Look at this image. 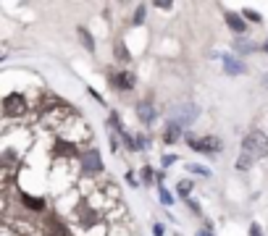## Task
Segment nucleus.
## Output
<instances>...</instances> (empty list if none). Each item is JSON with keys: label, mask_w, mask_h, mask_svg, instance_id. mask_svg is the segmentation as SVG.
<instances>
[{"label": "nucleus", "mask_w": 268, "mask_h": 236, "mask_svg": "<svg viewBox=\"0 0 268 236\" xmlns=\"http://www.w3.org/2000/svg\"><path fill=\"white\" fill-rule=\"evenodd\" d=\"M82 168H85V174H100V171H103V160H100V152L95 147L85 150V155H82Z\"/></svg>", "instance_id": "obj_4"}, {"label": "nucleus", "mask_w": 268, "mask_h": 236, "mask_svg": "<svg viewBox=\"0 0 268 236\" xmlns=\"http://www.w3.org/2000/svg\"><path fill=\"white\" fill-rule=\"evenodd\" d=\"M163 234H166V226L155 223V226H153V236H163Z\"/></svg>", "instance_id": "obj_24"}, {"label": "nucleus", "mask_w": 268, "mask_h": 236, "mask_svg": "<svg viewBox=\"0 0 268 236\" xmlns=\"http://www.w3.org/2000/svg\"><path fill=\"white\" fill-rule=\"evenodd\" d=\"M192 189H195V184H192V181H181V184H179V197L184 199V202H187V199H189Z\"/></svg>", "instance_id": "obj_15"}, {"label": "nucleus", "mask_w": 268, "mask_h": 236, "mask_svg": "<svg viewBox=\"0 0 268 236\" xmlns=\"http://www.w3.org/2000/svg\"><path fill=\"white\" fill-rule=\"evenodd\" d=\"M250 236H263V231H261V226H250Z\"/></svg>", "instance_id": "obj_25"}, {"label": "nucleus", "mask_w": 268, "mask_h": 236, "mask_svg": "<svg viewBox=\"0 0 268 236\" xmlns=\"http://www.w3.org/2000/svg\"><path fill=\"white\" fill-rule=\"evenodd\" d=\"M177 160H179L177 155H169V152H166V155L161 158V166H163V168H169V166H174V163H177Z\"/></svg>", "instance_id": "obj_19"}, {"label": "nucleus", "mask_w": 268, "mask_h": 236, "mask_svg": "<svg viewBox=\"0 0 268 236\" xmlns=\"http://www.w3.org/2000/svg\"><path fill=\"white\" fill-rule=\"evenodd\" d=\"M221 60H224V71L226 74H232V76H242V74H247V66L239 58H234V56H226V53H221L218 56Z\"/></svg>", "instance_id": "obj_6"}, {"label": "nucleus", "mask_w": 268, "mask_h": 236, "mask_svg": "<svg viewBox=\"0 0 268 236\" xmlns=\"http://www.w3.org/2000/svg\"><path fill=\"white\" fill-rule=\"evenodd\" d=\"M79 37H82V42L87 45V50H89V53H95V42H92V34L85 29V26H79Z\"/></svg>", "instance_id": "obj_14"}, {"label": "nucleus", "mask_w": 268, "mask_h": 236, "mask_svg": "<svg viewBox=\"0 0 268 236\" xmlns=\"http://www.w3.org/2000/svg\"><path fill=\"white\" fill-rule=\"evenodd\" d=\"M137 118H140V123L150 126L155 118H158V111H155L153 103H147V100H142V103H137Z\"/></svg>", "instance_id": "obj_7"}, {"label": "nucleus", "mask_w": 268, "mask_h": 236, "mask_svg": "<svg viewBox=\"0 0 268 236\" xmlns=\"http://www.w3.org/2000/svg\"><path fill=\"white\" fill-rule=\"evenodd\" d=\"M79 221H82V226H85V229H89V226H95V223H97V213L92 210V207H85V205H82V210H79Z\"/></svg>", "instance_id": "obj_11"}, {"label": "nucleus", "mask_w": 268, "mask_h": 236, "mask_svg": "<svg viewBox=\"0 0 268 236\" xmlns=\"http://www.w3.org/2000/svg\"><path fill=\"white\" fill-rule=\"evenodd\" d=\"M261 50H263V53H268V40H266V42L261 45Z\"/></svg>", "instance_id": "obj_29"}, {"label": "nucleus", "mask_w": 268, "mask_h": 236, "mask_svg": "<svg viewBox=\"0 0 268 236\" xmlns=\"http://www.w3.org/2000/svg\"><path fill=\"white\" fill-rule=\"evenodd\" d=\"M197 236H210V234H208V229H202V231H200Z\"/></svg>", "instance_id": "obj_30"}, {"label": "nucleus", "mask_w": 268, "mask_h": 236, "mask_svg": "<svg viewBox=\"0 0 268 236\" xmlns=\"http://www.w3.org/2000/svg\"><path fill=\"white\" fill-rule=\"evenodd\" d=\"M179 137H181V126H179L177 121H169V126L163 129V142H166V144H174Z\"/></svg>", "instance_id": "obj_9"}, {"label": "nucleus", "mask_w": 268, "mask_h": 236, "mask_svg": "<svg viewBox=\"0 0 268 236\" xmlns=\"http://www.w3.org/2000/svg\"><path fill=\"white\" fill-rule=\"evenodd\" d=\"M187 144L195 152H205V155H210V152H221L224 150V144H221L218 137H195V134H187Z\"/></svg>", "instance_id": "obj_3"}, {"label": "nucleus", "mask_w": 268, "mask_h": 236, "mask_svg": "<svg viewBox=\"0 0 268 236\" xmlns=\"http://www.w3.org/2000/svg\"><path fill=\"white\" fill-rule=\"evenodd\" d=\"M226 26L232 32H237V34H242L247 29V24L242 21V16H237V13H226Z\"/></svg>", "instance_id": "obj_12"}, {"label": "nucleus", "mask_w": 268, "mask_h": 236, "mask_svg": "<svg viewBox=\"0 0 268 236\" xmlns=\"http://www.w3.org/2000/svg\"><path fill=\"white\" fill-rule=\"evenodd\" d=\"M140 176L147 181V184H150V181H153V168H150V166H145V168L140 171Z\"/></svg>", "instance_id": "obj_22"}, {"label": "nucleus", "mask_w": 268, "mask_h": 236, "mask_svg": "<svg viewBox=\"0 0 268 236\" xmlns=\"http://www.w3.org/2000/svg\"><path fill=\"white\" fill-rule=\"evenodd\" d=\"M187 205H189V207H192V210H195V213H200V205L195 202V199H187Z\"/></svg>", "instance_id": "obj_26"}, {"label": "nucleus", "mask_w": 268, "mask_h": 236, "mask_svg": "<svg viewBox=\"0 0 268 236\" xmlns=\"http://www.w3.org/2000/svg\"><path fill=\"white\" fill-rule=\"evenodd\" d=\"M187 171H192V174H197V176H210V171L208 168H202V166H195V163H189Z\"/></svg>", "instance_id": "obj_18"}, {"label": "nucleus", "mask_w": 268, "mask_h": 236, "mask_svg": "<svg viewBox=\"0 0 268 236\" xmlns=\"http://www.w3.org/2000/svg\"><path fill=\"white\" fill-rule=\"evenodd\" d=\"M18 197H21V202L29 207V210H34V213L45 210V199H42V197H32V194H26V192H21Z\"/></svg>", "instance_id": "obj_10"}, {"label": "nucleus", "mask_w": 268, "mask_h": 236, "mask_svg": "<svg viewBox=\"0 0 268 236\" xmlns=\"http://www.w3.org/2000/svg\"><path fill=\"white\" fill-rule=\"evenodd\" d=\"M134 24L140 26V24H145V5H140L137 8V13H134Z\"/></svg>", "instance_id": "obj_20"}, {"label": "nucleus", "mask_w": 268, "mask_h": 236, "mask_svg": "<svg viewBox=\"0 0 268 236\" xmlns=\"http://www.w3.org/2000/svg\"><path fill=\"white\" fill-rule=\"evenodd\" d=\"M155 8H161V11H171V3H155Z\"/></svg>", "instance_id": "obj_27"}, {"label": "nucleus", "mask_w": 268, "mask_h": 236, "mask_svg": "<svg viewBox=\"0 0 268 236\" xmlns=\"http://www.w3.org/2000/svg\"><path fill=\"white\" fill-rule=\"evenodd\" d=\"M110 84H113L116 89H134V74H129V71H121V74H113V79H110Z\"/></svg>", "instance_id": "obj_8"}, {"label": "nucleus", "mask_w": 268, "mask_h": 236, "mask_svg": "<svg viewBox=\"0 0 268 236\" xmlns=\"http://www.w3.org/2000/svg\"><path fill=\"white\" fill-rule=\"evenodd\" d=\"M24 111H26V105H24L21 95H8L5 97V103H3V116L5 118H16V116H21Z\"/></svg>", "instance_id": "obj_5"}, {"label": "nucleus", "mask_w": 268, "mask_h": 236, "mask_svg": "<svg viewBox=\"0 0 268 236\" xmlns=\"http://www.w3.org/2000/svg\"><path fill=\"white\" fill-rule=\"evenodd\" d=\"M116 58L118 60H129V53L124 50V45H116Z\"/></svg>", "instance_id": "obj_21"}, {"label": "nucleus", "mask_w": 268, "mask_h": 236, "mask_svg": "<svg viewBox=\"0 0 268 236\" xmlns=\"http://www.w3.org/2000/svg\"><path fill=\"white\" fill-rule=\"evenodd\" d=\"M266 155H268V137L263 131H250L242 142V152H239V158H237V168L247 171Z\"/></svg>", "instance_id": "obj_1"}, {"label": "nucleus", "mask_w": 268, "mask_h": 236, "mask_svg": "<svg viewBox=\"0 0 268 236\" xmlns=\"http://www.w3.org/2000/svg\"><path fill=\"white\" fill-rule=\"evenodd\" d=\"M134 139H137V150H145V147H147V139H145V134H137Z\"/></svg>", "instance_id": "obj_23"}, {"label": "nucleus", "mask_w": 268, "mask_h": 236, "mask_svg": "<svg viewBox=\"0 0 268 236\" xmlns=\"http://www.w3.org/2000/svg\"><path fill=\"white\" fill-rule=\"evenodd\" d=\"M232 48H234L237 53H242V56H247V53H253V50H258L255 45H253V42H247V40H237V42L232 45Z\"/></svg>", "instance_id": "obj_13"}, {"label": "nucleus", "mask_w": 268, "mask_h": 236, "mask_svg": "<svg viewBox=\"0 0 268 236\" xmlns=\"http://www.w3.org/2000/svg\"><path fill=\"white\" fill-rule=\"evenodd\" d=\"M197 116H200V108H197L195 103H179V105L171 108V121H177L181 129H184V126H192V123H195Z\"/></svg>", "instance_id": "obj_2"}, {"label": "nucleus", "mask_w": 268, "mask_h": 236, "mask_svg": "<svg viewBox=\"0 0 268 236\" xmlns=\"http://www.w3.org/2000/svg\"><path fill=\"white\" fill-rule=\"evenodd\" d=\"M126 181H129V184H132V186H140V184H137V178H134L132 174H126Z\"/></svg>", "instance_id": "obj_28"}, {"label": "nucleus", "mask_w": 268, "mask_h": 236, "mask_svg": "<svg viewBox=\"0 0 268 236\" xmlns=\"http://www.w3.org/2000/svg\"><path fill=\"white\" fill-rule=\"evenodd\" d=\"M263 84H266V87H268V74H266V76H263Z\"/></svg>", "instance_id": "obj_31"}, {"label": "nucleus", "mask_w": 268, "mask_h": 236, "mask_svg": "<svg viewBox=\"0 0 268 236\" xmlns=\"http://www.w3.org/2000/svg\"><path fill=\"white\" fill-rule=\"evenodd\" d=\"M242 16H245L247 21H253V24H261V21H263V16L258 13V11H253V8H245V11H242Z\"/></svg>", "instance_id": "obj_16"}, {"label": "nucleus", "mask_w": 268, "mask_h": 236, "mask_svg": "<svg viewBox=\"0 0 268 236\" xmlns=\"http://www.w3.org/2000/svg\"><path fill=\"white\" fill-rule=\"evenodd\" d=\"M158 197H161V202H163L166 207H171V205H174V194L169 192V189H163V186H161V189H158Z\"/></svg>", "instance_id": "obj_17"}]
</instances>
